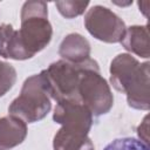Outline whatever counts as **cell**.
<instances>
[{"label": "cell", "instance_id": "6da1fadb", "mask_svg": "<svg viewBox=\"0 0 150 150\" xmlns=\"http://www.w3.org/2000/svg\"><path fill=\"white\" fill-rule=\"evenodd\" d=\"M149 62L141 63L131 54L122 53L110 63V82L112 87L125 94L129 107L148 110L149 101Z\"/></svg>", "mask_w": 150, "mask_h": 150}, {"label": "cell", "instance_id": "7a4b0ae2", "mask_svg": "<svg viewBox=\"0 0 150 150\" xmlns=\"http://www.w3.org/2000/svg\"><path fill=\"white\" fill-rule=\"evenodd\" d=\"M20 19L19 42L28 60L45 49L52 40L53 28L48 20L47 4L43 1H26L21 7Z\"/></svg>", "mask_w": 150, "mask_h": 150}, {"label": "cell", "instance_id": "3957f363", "mask_svg": "<svg viewBox=\"0 0 150 150\" xmlns=\"http://www.w3.org/2000/svg\"><path fill=\"white\" fill-rule=\"evenodd\" d=\"M77 102L86 105L94 116H101L112 108L114 96L105 79L101 75L98 63L88 59L83 62L77 84Z\"/></svg>", "mask_w": 150, "mask_h": 150}, {"label": "cell", "instance_id": "277c9868", "mask_svg": "<svg viewBox=\"0 0 150 150\" xmlns=\"http://www.w3.org/2000/svg\"><path fill=\"white\" fill-rule=\"evenodd\" d=\"M52 108L50 95L42 73L27 77L21 91L8 107L9 115L16 116L25 123H34L47 116Z\"/></svg>", "mask_w": 150, "mask_h": 150}, {"label": "cell", "instance_id": "5b68a950", "mask_svg": "<svg viewBox=\"0 0 150 150\" xmlns=\"http://www.w3.org/2000/svg\"><path fill=\"white\" fill-rule=\"evenodd\" d=\"M83 67L82 63H70L64 60H59L42 70L46 87L56 102L76 101L77 102V84L80 74Z\"/></svg>", "mask_w": 150, "mask_h": 150}, {"label": "cell", "instance_id": "8992f818", "mask_svg": "<svg viewBox=\"0 0 150 150\" xmlns=\"http://www.w3.org/2000/svg\"><path fill=\"white\" fill-rule=\"evenodd\" d=\"M84 27L95 39L105 43L121 42L125 33L124 21L111 9L96 5L84 15Z\"/></svg>", "mask_w": 150, "mask_h": 150}, {"label": "cell", "instance_id": "52a82bcc", "mask_svg": "<svg viewBox=\"0 0 150 150\" xmlns=\"http://www.w3.org/2000/svg\"><path fill=\"white\" fill-rule=\"evenodd\" d=\"M53 120L67 131L88 135L93 124V114L80 102L61 101L54 109Z\"/></svg>", "mask_w": 150, "mask_h": 150}, {"label": "cell", "instance_id": "ba28073f", "mask_svg": "<svg viewBox=\"0 0 150 150\" xmlns=\"http://www.w3.org/2000/svg\"><path fill=\"white\" fill-rule=\"evenodd\" d=\"M27 123L16 116L0 117V150H11L27 137Z\"/></svg>", "mask_w": 150, "mask_h": 150}, {"label": "cell", "instance_id": "9c48e42d", "mask_svg": "<svg viewBox=\"0 0 150 150\" xmlns=\"http://www.w3.org/2000/svg\"><path fill=\"white\" fill-rule=\"evenodd\" d=\"M59 55L67 62L82 63L90 59V43L81 34L70 33L60 43Z\"/></svg>", "mask_w": 150, "mask_h": 150}, {"label": "cell", "instance_id": "30bf717a", "mask_svg": "<svg viewBox=\"0 0 150 150\" xmlns=\"http://www.w3.org/2000/svg\"><path fill=\"white\" fill-rule=\"evenodd\" d=\"M121 43L125 50L143 59H149L150 50H149L148 25L130 26L129 28H127L123 39L121 40Z\"/></svg>", "mask_w": 150, "mask_h": 150}, {"label": "cell", "instance_id": "8fae6325", "mask_svg": "<svg viewBox=\"0 0 150 150\" xmlns=\"http://www.w3.org/2000/svg\"><path fill=\"white\" fill-rule=\"evenodd\" d=\"M54 150H95L94 143L88 135L67 131L62 128L57 130L53 138Z\"/></svg>", "mask_w": 150, "mask_h": 150}, {"label": "cell", "instance_id": "7c38bea8", "mask_svg": "<svg viewBox=\"0 0 150 150\" xmlns=\"http://www.w3.org/2000/svg\"><path fill=\"white\" fill-rule=\"evenodd\" d=\"M0 56L12 60H27L19 42L18 30L9 23L0 25Z\"/></svg>", "mask_w": 150, "mask_h": 150}, {"label": "cell", "instance_id": "4fadbf2b", "mask_svg": "<svg viewBox=\"0 0 150 150\" xmlns=\"http://www.w3.org/2000/svg\"><path fill=\"white\" fill-rule=\"evenodd\" d=\"M55 6L63 18L73 19L84 13L89 6V1H56Z\"/></svg>", "mask_w": 150, "mask_h": 150}, {"label": "cell", "instance_id": "5bb4252c", "mask_svg": "<svg viewBox=\"0 0 150 150\" xmlns=\"http://www.w3.org/2000/svg\"><path fill=\"white\" fill-rule=\"evenodd\" d=\"M16 70L15 68L5 61L0 60V97L5 96L15 84Z\"/></svg>", "mask_w": 150, "mask_h": 150}, {"label": "cell", "instance_id": "9a60e30c", "mask_svg": "<svg viewBox=\"0 0 150 150\" xmlns=\"http://www.w3.org/2000/svg\"><path fill=\"white\" fill-rule=\"evenodd\" d=\"M103 150H149V146L139 139L131 137H122L114 139Z\"/></svg>", "mask_w": 150, "mask_h": 150}, {"label": "cell", "instance_id": "2e32d148", "mask_svg": "<svg viewBox=\"0 0 150 150\" xmlns=\"http://www.w3.org/2000/svg\"><path fill=\"white\" fill-rule=\"evenodd\" d=\"M148 118L149 117L145 116L144 120L142 121V123L137 128V134L139 136V141L146 145H148V139H149V137H148Z\"/></svg>", "mask_w": 150, "mask_h": 150}]
</instances>
